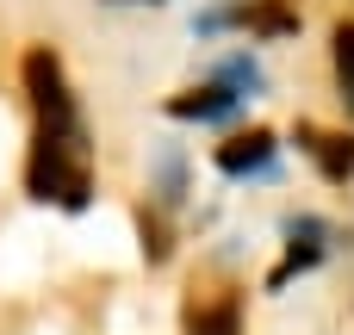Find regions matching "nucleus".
I'll list each match as a JSON object with an SVG mask.
<instances>
[{
    "label": "nucleus",
    "mask_w": 354,
    "mask_h": 335,
    "mask_svg": "<svg viewBox=\"0 0 354 335\" xmlns=\"http://www.w3.org/2000/svg\"><path fill=\"white\" fill-rule=\"evenodd\" d=\"M156 186H162V205H180V193H187V162H180V149H156Z\"/></svg>",
    "instance_id": "nucleus-6"
},
{
    "label": "nucleus",
    "mask_w": 354,
    "mask_h": 335,
    "mask_svg": "<svg viewBox=\"0 0 354 335\" xmlns=\"http://www.w3.org/2000/svg\"><path fill=\"white\" fill-rule=\"evenodd\" d=\"M25 93H31V112H37V131H81V112H75V93H68V75L56 62V50H25Z\"/></svg>",
    "instance_id": "nucleus-1"
},
{
    "label": "nucleus",
    "mask_w": 354,
    "mask_h": 335,
    "mask_svg": "<svg viewBox=\"0 0 354 335\" xmlns=\"http://www.w3.org/2000/svg\"><path fill=\"white\" fill-rule=\"evenodd\" d=\"M336 81H342V99L354 106V25H336Z\"/></svg>",
    "instance_id": "nucleus-8"
},
{
    "label": "nucleus",
    "mask_w": 354,
    "mask_h": 335,
    "mask_svg": "<svg viewBox=\"0 0 354 335\" xmlns=\"http://www.w3.org/2000/svg\"><path fill=\"white\" fill-rule=\"evenodd\" d=\"M187 335H236V305L224 298V305L193 311V317H187Z\"/></svg>",
    "instance_id": "nucleus-7"
},
{
    "label": "nucleus",
    "mask_w": 354,
    "mask_h": 335,
    "mask_svg": "<svg viewBox=\"0 0 354 335\" xmlns=\"http://www.w3.org/2000/svg\"><path fill=\"white\" fill-rule=\"evenodd\" d=\"M168 112H174L180 124H230V118L243 112V93H230L224 81H212V87H187V93H174Z\"/></svg>",
    "instance_id": "nucleus-3"
},
{
    "label": "nucleus",
    "mask_w": 354,
    "mask_h": 335,
    "mask_svg": "<svg viewBox=\"0 0 354 335\" xmlns=\"http://www.w3.org/2000/svg\"><path fill=\"white\" fill-rule=\"evenodd\" d=\"M305 149L317 155L324 180H348V174H354V131H336V137H317V131H305Z\"/></svg>",
    "instance_id": "nucleus-4"
},
{
    "label": "nucleus",
    "mask_w": 354,
    "mask_h": 335,
    "mask_svg": "<svg viewBox=\"0 0 354 335\" xmlns=\"http://www.w3.org/2000/svg\"><path fill=\"white\" fill-rule=\"evenodd\" d=\"M274 155H280L274 131H243V137L218 143V174H230V180H255V174H274Z\"/></svg>",
    "instance_id": "nucleus-2"
},
{
    "label": "nucleus",
    "mask_w": 354,
    "mask_h": 335,
    "mask_svg": "<svg viewBox=\"0 0 354 335\" xmlns=\"http://www.w3.org/2000/svg\"><path fill=\"white\" fill-rule=\"evenodd\" d=\"M218 81H224L230 93H243V99H255V93L268 87V75H261V62H255L249 50H236V56H224V62H218Z\"/></svg>",
    "instance_id": "nucleus-5"
},
{
    "label": "nucleus",
    "mask_w": 354,
    "mask_h": 335,
    "mask_svg": "<svg viewBox=\"0 0 354 335\" xmlns=\"http://www.w3.org/2000/svg\"><path fill=\"white\" fill-rule=\"evenodd\" d=\"M112 6H137V0H112Z\"/></svg>",
    "instance_id": "nucleus-9"
}]
</instances>
